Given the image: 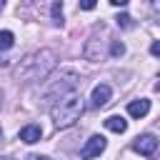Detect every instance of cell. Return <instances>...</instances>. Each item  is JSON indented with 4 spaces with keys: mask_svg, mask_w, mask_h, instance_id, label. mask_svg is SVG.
<instances>
[{
    "mask_svg": "<svg viewBox=\"0 0 160 160\" xmlns=\"http://www.w3.org/2000/svg\"><path fill=\"white\" fill-rule=\"evenodd\" d=\"M152 10H155V12H158V18H160V0H158V2H152Z\"/></svg>",
    "mask_w": 160,
    "mask_h": 160,
    "instance_id": "17",
    "label": "cell"
},
{
    "mask_svg": "<svg viewBox=\"0 0 160 160\" xmlns=\"http://www.w3.org/2000/svg\"><path fill=\"white\" fill-rule=\"evenodd\" d=\"M110 85H105V82H100V85H95V90H92V98H90V105L92 108H102L108 100H110Z\"/></svg>",
    "mask_w": 160,
    "mask_h": 160,
    "instance_id": "5",
    "label": "cell"
},
{
    "mask_svg": "<svg viewBox=\"0 0 160 160\" xmlns=\"http://www.w3.org/2000/svg\"><path fill=\"white\" fill-rule=\"evenodd\" d=\"M82 110H85L82 95L80 92H70V95H62V98L55 100V105L50 108V115H52L55 128H70L75 120H80Z\"/></svg>",
    "mask_w": 160,
    "mask_h": 160,
    "instance_id": "2",
    "label": "cell"
},
{
    "mask_svg": "<svg viewBox=\"0 0 160 160\" xmlns=\"http://www.w3.org/2000/svg\"><path fill=\"white\" fill-rule=\"evenodd\" d=\"M158 90H160V82H158Z\"/></svg>",
    "mask_w": 160,
    "mask_h": 160,
    "instance_id": "19",
    "label": "cell"
},
{
    "mask_svg": "<svg viewBox=\"0 0 160 160\" xmlns=\"http://www.w3.org/2000/svg\"><path fill=\"white\" fill-rule=\"evenodd\" d=\"M12 42H15V35H12L10 30H0V50L12 48Z\"/></svg>",
    "mask_w": 160,
    "mask_h": 160,
    "instance_id": "9",
    "label": "cell"
},
{
    "mask_svg": "<svg viewBox=\"0 0 160 160\" xmlns=\"http://www.w3.org/2000/svg\"><path fill=\"white\" fill-rule=\"evenodd\" d=\"M80 8H82V10H92V8H95V2H92V0H88V2H80Z\"/></svg>",
    "mask_w": 160,
    "mask_h": 160,
    "instance_id": "15",
    "label": "cell"
},
{
    "mask_svg": "<svg viewBox=\"0 0 160 160\" xmlns=\"http://www.w3.org/2000/svg\"><path fill=\"white\" fill-rule=\"evenodd\" d=\"M132 150L140 152V155H145V158H155L158 150H160V140L155 135H138L132 140Z\"/></svg>",
    "mask_w": 160,
    "mask_h": 160,
    "instance_id": "3",
    "label": "cell"
},
{
    "mask_svg": "<svg viewBox=\"0 0 160 160\" xmlns=\"http://www.w3.org/2000/svg\"><path fill=\"white\" fill-rule=\"evenodd\" d=\"M105 128L112 130V132H125V130H128V122H125L120 115H110V118L105 120Z\"/></svg>",
    "mask_w": 160,
    "mask_h": 160,
    "instance_id": "8",
    "label": "cell"
},
{
    "mask_svg": "<svg viewBox=\"0 0 160 160\" xmlns=\"http://www.w3.org/2000/svg\"><path fill=\"white\" fill-rule=\"evenodd\" d=\"M105 145H108V140L102 138V135H92L85 145H82V150H80V158L82 160H92V158H98L102 150H105Z\"/></svg>",
    "mask_w": 160,
    "mask_h": 160,
    "instance_id": "4",
    "label": "cell"
},
{
    "mask_svg": "<svg viewBox=\"0 0 160 160\" xmlns=\"http://www.w3.org/2000/svg\"><path fill=\"white\" fill-rule=\"evenodd\" d=\"M50 10H52V22L60 25V22H62V2H52Z\"/></svg>",
    "mask_w": 160,
    "mask_h": 160,
    "instance_id": "10",
    "label": "cell"
},
{
    "mask_svg": "<svg viewBox=\"0 0 160 160\" xmlns=\"http://www.w3.org/2000/svg\"><path fill=\"white\" fill-rule=\"evenodd\" d=\"M25 160H50V158H48V155H28Z\"/></svg>",
    "mask_w": 160,
    "mask_h": 160,
    "instance_id": "16",
    "label": "cell"
},
{
    "mask_svg": "<svg viewBox=\"0 0 160 160\" xmlns=\"http://www.w3.org/2000/svg\"><path fill=\"white\" fill-rule=\"evenodd\" d=\"M148 112H150V100H148V98L132 100V102L128 105V115H132V118H145Z\"/></svg>",
    "mask_w": 160,
    "mask_h": 160,
    "instance_id": "6",
    "label": "cell"
},
{
    "mask_svg": "<svg viewBox=\"0 0 160 160\" xmlns=\"http://www.w3.org/2000/svg\"><path fill=\"white\" fill-rule=\"evenodd\" d=\"M40 138H42V128H40V125H25V128L20 130V140L28 142V145L38 142Z\"/></svg>",
    "mask_w": 160,
    "mask_h": 160,
    "instance_id": "7",
    "label": "cell"
},
{
    "mask_svg": "<svg viewBox=\"0 0 160 160\" xmlns=\"http://www.w3.org/2000/svg\"><path fill=\"white\" fill-rule=\"evenodd\" d=\"M110 55H112V58H120V55H125V45H122L120 40H115V42L110 45Z\"/></svg>",
    "mask_w": 160,
    "mask_h": 160,
    "instance_id": "11",
    "label": "cell"
},
{
    "mask_svg": "<svg viewBox=\"0 0 160 160\" xmlns=\"http://www.w3.org/2000/svg\"><path fill=\"white\" fill-rule=\"evenodd\" d=\"M55 68V52L52 50H38L32 55H28L18 70H15V78L22 80V82H35V80H42L48 78V72Z\"/></svg>",
    "mask_w": 160,
    "mask_h": 160,
    "instance_id": "1",
    "label": "cell"
},
{
    "mask_svg": "<svg viewBox=\"0 0 160 160\" xmlns=\"http://www.w3.org/2000/svg\"><path fill=\"white\" fill-rule=\"evenodd\" d=\"M118 25H120V28H130V25H132V18H130V15H120V18H118Z\"/></svg>",
    "mask_w": 160,
    "mask_h": 160,
    "instance_id": "12",
    "label": "cell"
},
{
    "mask_svg": "<svg viewBox=\"0 0 160 160\" xmlns=\"http://www.w3.org/2000/svg\"><path fill=\"white\" fill-rule=\"evenodd\" d=\"M110 5H115V8H125L128 0H110Z\"/></svg>",
    "mask_w": 160,
    "mask_h": 160,
    "instance_id": "14",
    "label": "cell"
},
{
    "mask_svg": "<svg viewBox=\"0 0 160 160\" xmlns=\"http://www.w3.org/2000/svg\"><path fill=\"white\" fill-rule=\"evenodd\" d=\"M0 102H2V92H0Z\"/></svg>",
    "mask_w": 160,
    "mask_h": 160,
    "instance_id": "18",
    "label": "cell"
},
{
    "mask_svg": "<svg viewBox=\"0 0 160 160\" xmlns=\"http://www.w3.org/2000/svg\"><path fill=\"white\" fill-rule=\"evenodd\" d=\"M150 52H152L155 58H160V40H155V42L150 45Z\"/></svg>",
    "mask_w": 160,
    "mask_h": 160,
    "instance_id": "13",
    "label": "cell"
},
{
    "mask_svg": "<svg viewBox=\"0 0 160 160\" xmlns=\"http://www.w3.org/2000/svg\"><path fill=\"white\" fill-rule=\"evenodd\" d=\"M0 10H2V2H0Z\"/></svg>",
    "mask_w": 160,
    "mask_h": 160,
    "instance_id": "20",
    "label": "cell"
}]
</instances>
